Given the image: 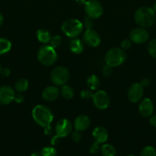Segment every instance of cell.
Returning a JSON list of instances; mask_svg holds the SVG:
<instances>
[{
    "label": "cell",
    "instance_id": "cell-41",
    "mask_svg": "<svg viewBox=\"0 0 156 156\" xmlns=\"http://www.w3.org/2000/svg\"><path fill=\"white\" fill-rule=\"evenodd\" d=\"M31 156H40V154L38 153V152H33Z\"/></svg>",
    "mask_w": 156,
    "mask_h": 156
},
{
    "label": "cell",
    "instance_id": "cell-27",
    "mask_svg": "<svg viewBox=\"0 0 156 156\" xmlns=\"http://www.w3.org/2000/svg\"><path fill=\"white\" fill-rule=\"evenodd\" d=\"M49 43H50V46H51L53 48L56 49L59 47L62 44V38L59 35H56V36L52 37Z\"/></svg>",
    "mask_w": 156,
    "mask_h": 156
},
{
    "label": "cell",
    "instance_id": "cell-36",
    "mask_svg": "<svg viewBox=\"0 0 156 156\" xmlns=\"http://www.w3.org/2000/svg\"><path fill=\"white\" fill-rule=\"evenodd\" d=\"M24 98L22 94H15V98H14V101H15L16 103L18 104H21L24 101Z\"/></svg>",
    "mask_w": 156,
    "mask_h": 156
},
{
    "label": "cell",
    "instance_id": "cell-7",
    "mask_svg": "<svg viewBox=\"0 0 156 156\" xmlns=\"http://www.w3.org/2000/svg\"><path fill=\"white\" fill-rule=\"evenodd\" d=\"M84 9L87 16L93 19L99 18L103 12L102 5L97 0H88L84 5Z\"/></svg>",
    "mask_w": 156,
    "mask_h": 156
},
{
    "label": "cell",
    "instance_id": "cell-10",
    "mask_svg": "<svg viewBox=\"0 0 156 156\" xmlns=\"http://www.w3.org/2000/svg\"><path fill=\"white\" fill-rule=\"evenodd\" d=\"M72 131V124L70 121L67 119H61L57 123L55 126V132L56 136H55L58 138H63L71 133Z\"/></svg>",
    "mask_w": 156,
    "mask_h": 156
},
{
    "label": "cell",
    "instance_id": "cell-26",
    "mask_svg": "<svg viewBox=\"0 0 156 156\" xmlns=\"http://www.w3.org/2000/svg\"><path fill=\"white\" fill-rule=\"evenodd\" d=\"M148 52L152 57L156 58V39L151 40L148 45Z\"/></svg>",
    "mask_w": 156,
    "mask_h": 156
},
{
    "label": "cell",
    "instance_id": "cell-6",
    "mask_svg": "<svg viewBox=\"0 0 156 156\" xmlns=\"http://www.w3.org/2000/svg\"><path fill=\"white\" fill-rule=\"evenodd\" d=\"M70 78V74L64 66L55 67L50 73V79L51 82L57 86H63L66 85Z\"/></svg>",
    "mask_w": 156,
    "mask_h": 156
},
{
    "label": "cell",
    "instance_id": "cell-3",
    "mask_svg": "<svg viewBox=\"0 0 156 156\" xmlns=\"http://www.w3.org/2000/svg\"><path fill=\"white\" fill-rule=\"evenodd\" d=\"M126 59V54L122 48L114 47L107 51L105 56L106 64L112 67L121 66Z\"/></svg>",
    "mask_w": 156,
    "mask_h": 156
},
{
    "label": "cell",
    "instance_id": "cell-32",
    "mask_svg": "<svg viewBox=\"0 0 156 156\" xmlns=\"http://www.w3.org/2000/svg\"><path fill=\"white\" fill-rule=\"evenodd\" d=\"M132 41L130 39H125L121 43V48L122 50H128L132 47Z\"/></svg>",
    "mask_w": 156,
    "mask_h": 156
},
{
    "label": "cell",
    "instance_id": "cell-9",
    "mask_svg": "<svg viewBox=\"0 0 156 156\" xmlns=\"http://www.w3.org/2000/svg\"><path fill=\"white\" fill-rule=\"evenodd\" d=\"M149 38V34L144 27H137L130 32L129 39L132 42L137 44H142L146 42Z\"/></svg>",
    "mask_w": 156,
    "mask_h": 156
},
{
    "label": "cell",
    "instance_id": "cell-40",
    "mask_svg": "<svg viewBox=\"0 0 156 156\" xmlns=\"http://www.w3.org/2000/svg\"><path fill=\"white\" fill-rule=\"evenodd\" d=\"M2 23H3V16H2V15L0 13V27L2 26Z\"/></svg>",
    "mask_w": 156,
    "mask_h": 156
},
{
    "label": "cell",
    "instance_id": "cell-4",
    "mask_svg": "<svg viewBox=\"0 0 156 156\" xmlns=\"http://www.w3.org/2000/svg\"><path fill=\"white\" fill-rule=\"evenodd\" d=\"M38 59L42 65L48 66L53 65L56 62L58 55L55 49L51 46L44 45L38 50Z\"/></svg>",
    "mask_w": 156,
    "mask_h": 156
},
{
    "label": "cell",
    "instance_id": "cell-11",
    "mask_svg": "<svg viewBox=\"0 0 156 156\" xmlns=\"http://www.w3.org/2000/svg\"><path fill=\"white\" fill-rule=\"evenodd\" d=\"M84 43L91 47H96L100 44L101 38L99 34L93 29H87L83 36Z\"/></svg>",
    "mask_w": 156,
    "mask_h": 156
},
{
    "label": "cell",
    "instance_id": "cell-15",
    "mask_svg": "<svg viewBox=\"0 0 156 156\" xmlns=\"http://www.w3.org/2000/svg\"><path fill=\"white\" fill-rule=\"evenodd\" d=\"M60 94V90L56 86H48L42 91V98L47 101H55Z\"/></svg>",
    "mask_w": 156,
    "mask_h": 156
},
{
    "label": "cell",
    "instance_id": "cell-1",
    "mask_svg": "<svg viewBox=\"0 0 156 156\" xmlns=\"http://www.w3.org/2000/svg\"><path fill=\"white\" fill-rule=\"evenodd\" d=\"M32 117L39 126L44 128L46 134L50 133V124L53 121L54 116L48 108L44 105H37L32 110Z\"/></svg>",
    "mask_w": 156,
    "mask_h": 156
},
{
    "label": "cell",
    "instance_id": "cell-44",
    "mask_svg": "<svg viewBox=\"0 0 156 156\" xmlns=\"http://www.w3.org/2000/svg\"><path fill=\"white\" fill-rule=\"evenodd\" d=\"M128 156H132V155H128Z\"/></svg>",
    "mask_w": 156,
    "mask_h": 156
},
{
    "label": "cell",
    "instance_id": "cell-37",
    "mask_svg": "<svg viewBox=\"0 0 156 156\" xmlns=\"http://www.w3.org/2000/svg\"><path fill=\"white\" fill-rule=\"evenodd\" d=\"M141 85H142V86L143 87H148L150 85V84H151V81H150L149 79H148V78H144V79H142V81H141Z\"/></svg>",
    "mask_w": 156,
    "mask_h": 156
},
{
    "label": "cell",
    "instance_id": "cell-34",
    "mask_svg": "<svg viewBox=\"0 0 156 156\" xmlns=\"http://www.w3.org/2000/svg\"><path fill=\"white\" fill-rule=\"evenodd\" d=\"M99 143H96V142H95L94 143H93V145H92L91 146H90V152H91L92 154H96L98 152H99V150H100V146H99Z\"/></svg>",
    "mask_w": 156,
    "mask_h": 156
},
{
    "label": "cell",
    "instance_id": "cell-23",
    "mask_svg": "<svg viewBox=\"0 0 156 156\" xmlns=\"http://www.w3.org/2000/svg\"><path fill=\"white\" fill-rule=\"evenodd\" d=\"M101 152L103 156H115L116 155V149L110 144H104L101 147Z\"/></svg>",
    "mask_w": 156,
    "mask_h": 156
},
{
    "label": "cell",
    "instance_id": "cell-43",
    "mask_svg": "<svg viewBox=\"0 0 156 156\" xmlns=\"http://www.w3.org/2000/svg\"><path fill=\"white\" fill-rule=\"evenodd\" d=\"M1 69H2V68H1V65H0V70H1Z\"/></svg>",
    "mask_w": 156,
    "mask_h": 156
},
{
    "label": "cell",
    "instance_id": "cell-8",
    "mask_svg": "<svg viewBox=\"0 0 156 156\" xmlns=\"http://www.w3.org/2000/svg\"><path fill=\"white\" fill-rule=\"evenodd\" d=\"M93 104L99 110L106 109L110 103V96L106 91H98L93 94Z\"/></svg>",
    "mask_w": 156,
    "mask_h": 156
},
{
    "label": "cell",
    "instance_id": "cell-5",
    "mask_svg": "<svg viewBox=\"0 0 156 156\" xmlns=\"http://www.w3.org/2000/svg\"><path fill=\"white\" fill-rule=\"evenodd\" d=\"M64 34L71 38H76L80 34L84 29V24L77 19H68L64 21L61 26Z\"/></svg>",
    "mask_w": 156,
    "mask_h": 156
},
{
    "label": "cell",
    "instance_id": "cell-30",
    "mask_svg": "<svg viewBox=\"0 0 156 156\" xmlns=\"http://www.w3.org/2000/svg\"><path fill=\"white\" fill-rule=\"evenodd\" d=\"M84 26L87 27V29H90L93 27V18H90L89 16H86L84 19Z\"/></svg>",
    "mask_w": 156,
    "mask_h": 156
},
{
    "label": "cell",
    "instance_id": "cell-42",
    "mask_svg": "<svg viewBox=\"0 0 156 156\" xmlns=\"http://www.w3.org/2000/svg\"><path fill=\"white\" fill-rule=\"evenodd\" d=\"M153 10L154 11V12L156 13V2L154 4V6H153Z\"/></svg>",
    "mask_w": 156,
    "mask_h": 156
},
{
    "label": "cell",
    "instance_id": "cell-20",
    "mask_svg": "<svg viewBox=\"0 0 156 156\" xmlns=\"http://www.w3.org/2000/svg\"><path fill=\"white\" fill-rule=\"evenodd\" d=\"M29 86L28 81L26 79L21 78V79H18L15 84V89L18 92H24L28 89Z\"/></svg>",
    "mask_w": 156,
    "mask_h": 156
},
{
    "label": "cell",
    "instance_id": "cell-31",
    "mask_svg": "<svg viewBox=\"0 0 156 156\" xmlns=\"http://www.w3.org/2000/svg\"><path fill=\"white\" fill-rule=\"evenodd\" d=\"M113 67L106 64V65L102 67V74L105 76H106V77L110 76L112 75V73H113Z\"/></svg>",
    "mask_w": 156,
    "mask_h": 156
},
{
    "label": "cell",
    "instance_id": "cell-29",
    "mask_svg": "<svg viewBox=\"0 0 156 156\" xmlns=\"http://www.w3.org/2000/svg\"><path fill=\"white\" fill-rule=\"evenodd\" d=\"M93 93L91 89H84L82 90L80 92V95L82 98L84 99H91L93 97Z\"/></svg>",
    "mask_w": 156,
    "mask_h": 156
},
{
    "label": "cell",
    "instance_id": "cell-21",
    "mask_svg": "<svg viewBox=\"0 0 156 156\" xmlns=\"http://www.w3.org/2000/svg\"><path fill=\"white\" fill-rule=\"evenodd\" d=\"M12 48V43L6 38L0 37V55L8 53Z\"/></svg>",
    "mask_w": 156,
    "mask_h": 156
},
{
    "label": "cell",
    "instance_id": "cell-17",
    "mask_svg": "<svg viewBox=\"0 0 156 156\" xmlns=\"http://www.w3.org/2000/svg\"><path fill=\"white\" fill-rule=\"evenodd\" d=\"M90 125V120L87 115H80L74 121V127L76 130L84 131L89 128Z\"/></svg>",
    "mask_w": 156,
    "mask_h": 156
},
{
    "label": "cell",
    "instance_id": "cell-22",
    "mask_svg": "<svg viewBox=\"0 0 156 156\" xmlns=\"http://www.w3.org/2000/svg\"><path fill=\"white\" fill-rule=\"evenodd\" d=\"M87 83L90 89L96 90L99 88L100 82H99V79L97 76H95V75H91L87 79Z\"/></svg>",
    "mask_w": 156,
    "mask_h": 156
},
{
    "label": "cell",
    "instance_id": "cell-14",
    "mask_svg": "<svg viewBox=\"0 0 156 156\" xmlns=\"http://www.w3.org/2000/svg\"><path fill=\"white\" fill-rule=\"evenodd\" d=\"M139 113L142 116L148 117L151 116L154 111V105L149 98H145L140 102L139 106Z\"/></svg>",
    "mask_w": 156,
    "mask_h": 156
},
{
    "label": "cell",
    "instance_id": "cell-13",
    "mask_svg": "<svg viewBox=\"0 0 156 156\" xmlns=\"http://www.w3.org/2000/svg\"><path fill=\"white\" fill-rule=\"evenodd\" d=\"M15 91L13 88L8 85H4L0 88V104L7 105L14 101Z\"/></svg>",
    "mask_w": 156,
    "mask_h": 156
},
{
    "label": "cell",
    "instance_id": "cell-33",
    "mask_svg": "<svg viewBox=\"0 0 156 156\" xmlns=\"http://www.w3.org/2000/svg\"><path fill=\"white\" fill-rule=\"evenodd\" d=\"M71 139L74 143H79V142L81 140V139H82V135H81L80 132L77 130L73 132V133H72Z\"/></svg>",
    "mask_w": 156,
    "mask_h": 156
},
{
    "label": "cell",
    "instance_id": "cell-38",
    "mask_svg": "<svg viewBox=\"0 0 156 156\" xmlns=\"http://www.w3.org/2000/svg\"><path fill=\"white\" fill-rule=\"evenodd\" d=\"M149 122L151 123V125H152L153 126L156 127V115H153L150 117Z\"/></svg>",
    "mask_w": 156,
    "mask_h": 156
},
{
    "label": "cell",
    "instance_id": "cell-39",
    "mask_svg": "<svg viewBox=\"0 0 156 156\" xmlns=\"http://www.w3.org/2000/svg\"><path fill=\"white\" fill-rule=\"evenodd\" d=\"M76 2L80 5H85V3L87 2V0H76Z\"/></svg>",
    "mask_w": 156,
    "mask_h": 156
},
{
    "label": "cell",
    "instance_id": "cell-12",
    "mask_svg": "<svg viewBox=\"0 0 156 156\" xmlns=\"http://www.w3.org/2000/svg\"><path fill=\"white\" fill-rule=\"evenodd\" d=\"M143 87L140 83H134L128 88L127 96L128 100L132 103H137L142 98L144 94Z\"/></svg>",
    "mask_w": 156,
    "mask_h": 156
},
{
    "label": "cell",
    "instance_id": "cell-35",
    "mask_svg": "<svg viewBox=\"0 0 156 156\" xmlns=\"http://www.w3.org/2000/svg\"><path fill=\"white\" fill-rule=\"evenodd\" d=\"M10 70L8 68H2L0 70V75L3 77H8V76H10Z\"/></svg>",
    "mask_w": 156,
    "mask_h": 156
},
{
    "label": "cell",
    "instance_id": "cell-24",
    "mask_svg": "<svg viewBox=\"0 0 156 156\" xmlns=\"http://www.w3.org/2000/svg\"><path fill=\"white\" fill-rule=\"evenodd\" d=\"M61 94L64 98L69 100V99H71L73 97L74 92H73V90L71 87L69 86V85H63V88H61Z\"/></svg>",
    "mask_w": 156,
    "mask_h": 156
},
{
    "label": "cell",
    "instance_id": "cell-19",
    "mask_svg": "<svg viewBox=\"0 0 156 156\" xmlns=\"http://www.w3.org/2000/svg\"><path fill=\"white\" fill-rule=\"evenodd\" d=\"M37 37L40 42L43 43V44H47L50 42L52 37L48 30H45V29H39L37 30Z\"/></svg>",
    "mask_w": 156,
    "mask_h": 156
},
{
    "label": "cell",
    "instance_id": "cell-25",
    "mask_svg": "<svg viewBox=\"0 0 156 156\" xmlns=\"http://www.w3.org/2000/svg\"><path fill=\"white\" fill-rule=\"evenodd\" d=\"M140 156H156V150L152 146H146L142 150Z\"/></svg>",
    "mask_w": 156,
    "mask_h": 156
},
{
    "label": "cell",
    "instance_id": "cell-28",
    "mask_svg": "<svg viewBox=\"0 0 156 156\" xmlns=\"http://www.w3.org/2000/svg\"><path fill=\"white\" fill-rule=\"evenodd\" d=\"M41 154L42 156H56L57 150L54 147L47 146L41 150Z\"/></svg>",
    "mask_w": 156,
    "mask_h": 156
},
{
    "label": "cell",
    "instance_id": "cell-18",
    "mask_svg": "<svg viewBox=\"0 0 156 156\" xmlns=\"http://www.w3.org/2000/svg\"><path fill=\"white\" fill-rule=\"evenodd\" d=\"M69 47H70V51L75 54H80L84 50V43L78 38H73L70 42Z\"/></svg>",
    "mask_w": 156,
    "mask_h": 156
},
{
    "label": "cell",
    "instance_id": "cell-16",
    "mask_svg": "<svg viewBox=\"0 0 156 156\" xmlns=\"http://www.w3.org/2000/svg\"><path fill=\"white\" fill-rule=\"evenodd\" d=\"M93 138L95 142L99 143H104L108 139V132L106 129L102 126H97L93 131Z\"/></svg>",
    "mask_w": 156,
    "mask_h": 156
},
{
    "label": "cell",
    "instance_id": "cell-2",
    "mask_svg": "<svg viewBox=\"0 0 156 156\" xmlns=\"http://www.w3.org/2000/svg\"><path fill=\"white\" fill-rule=\"evenodd\" d=\"M155 14L153 9L143 6L138 9L135 12V21L141 27H149L155 22Z\"/></svg>",
    "mask_w": 156,
    "mask_h": 156
}]
</instances>
